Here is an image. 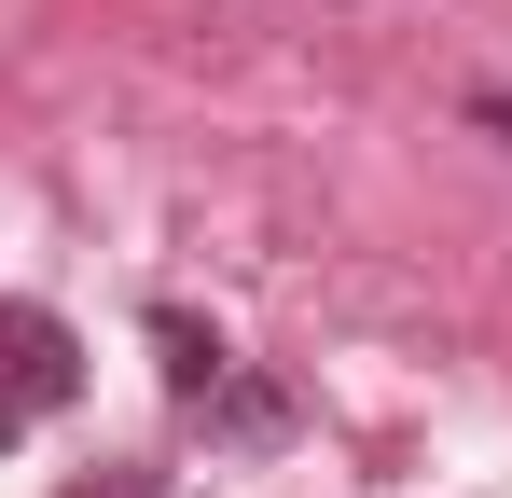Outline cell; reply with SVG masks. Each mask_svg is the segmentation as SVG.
<instances>
[{"mask_svg": "<svg viewBox=\"0 0 512 498\" xmlns=\"http://www.w3.org/2000/svg\"><path fill=\"white\" fill-rule=\"evenodd\" d=\"M153 360H167V388H180V402H208V388L236 374V360H222V332H194L180 305H153Z\"/></svg>", "mask_w": 512, "mask_h": 498, "instance_id": "obj_3", "label": "cell"}, {"mask_svg": "<svg viewBox=\"0 0 512 498\" xmlns=\"http://www.w3.org/2000/svg\"><path fill=\"white\" fill-rule=\"evenodd\" d=\"M194 415H208V443H250V457H263V443H291V388H277V374H222Z\"/></svg>", "mask_w": 512, "mask_h": 498, "instance_id": "obj_2", "label": "cell"}, {"mask_svg": "<svg viewBox=\"0 0 512 498\" xmlns=\"http://www.w3.org/2000/svg\"><path fill=\"white\" fill-rule=\"evenodd\" d=\"M70 498H167V485H153V471H125V457H111V471H84V485H70Z\"/></svg>", "mask_w": 512, "mask_h": 498, "instance_id": "obj_4", "label": "cell"}, {"mask_svg": "<svg viewBox=\"0 0 512 498\" xmlns=\"http://www.w3.org/2000/svg\"><path fill=\"white\" fill-rule=\"evenodd\" d=\"M70 402H84V332L56 305H0V443L42 429V415H70Z\"/></svg>", "mask_w": 512, "mask_h": 498, "instance_id": "obj_1", "label": "cell"}]
</instances>
